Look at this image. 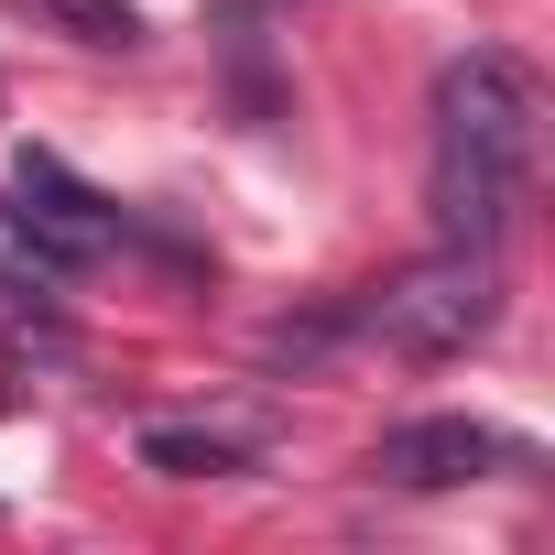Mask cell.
Listing matches in <instances>:
<instances>
[{"mask_svg": "<svg viewBox=\"0 0 555 555\" xmlns=\"http://www.w3.org/2000/svg\"><path fill=\"white\" fill-rule=\"evenodd\" d=\"M544 142V77L501 44H468L436 66V153H425V218L447 250H501L512 207L533 185Z\"/></svg>", "mask_w": 555, "mask_h": 555, "instance_id": "cell-1", "label": "cell"}, {"mask_svg": "<svg viewBox=\"0 0 555 555\" xmlns=\"http://www.w3.org/2000/svg\"><path fill=\"white\" fill-rule=\"evenodd\" d=\"M349 327L360 338H382L392 360H468L490 327H501V261L490 250H425V261H403L392 284L371 295V306H349Z\"/></svg>", "mask_w": 555, "mask_h": 555, "instance_id": "cell-2", "label": "cell"}, {"mask_svg": "<svg viewBox=\"0 0 555 555\" xmlns=\"http://www.w3.org/2000/svg\"><path fill=\"white\" fill-rule=\"evenodd\" d=\"M12 207L34 218V240H55V261H66V272H77V261H99V250L120 240L109 196H99V185H77L55 153H23V164H12Z\"/></svg>", "mask_w": 555, "mask_h": 555, "instance_id": "cell-4", "label": "cell"}, {"mask_svg": "<svg viewBox=\"0 0 555 555\" xmlns=\"http://www.w3.org/2000/svg\"><path fill=\"white\" fill-rule=\"evenodd\" d=\"M142 457H153L164 479H229V468H250L229 436H196V425H153V436H142Z\"/></svg>", "mask_w": 555, "mask_h": 555, "instance_id": "cell-6", "label": "cell"}, {"mask_svg": "<svg viewBox=\"0 0 555 555\" xmlns=\"http://www.w3.org/2000/svg\"><path fill=\"white\" fill-rule=\"evenodd\" d=\"M55 284H66L55 240H34V218H23V207H0V295H55Z\"/></svg>", "mask_w": 555, "mask_h": 555, "instance_id": "cell-5", "label": "cell"}, {"mask_svg": "<svg viewBox=\"0 0 555 555\" xmlns=\"http://www.w3.org/2000/svg\"><path fill=\"white\" fill-rule=\"evenodd\" d=\"M44 12H55L77 44H142V12H131V0H44Z\"/></svg>", "mask_w": 555, "mask_h": 555, "instance_id": "cell-7", "label": "cell"}, {"mask_svg": "<svg viewBox=\"0 0 555 555\" xmlns=\"http://www.w3.org/2000/svg\"><path fill=\"white\" fill-rule=\"evenodd\" d=\"M371 468H382L392 490H468V479H490V468H522V447H512L501 425L425 414V425H392V436L371 447Z\"/></svg>", "mask_w": 555, "mask_h": 555, "instance_id": "cell-3", "label": "cell"}]
</instances>
